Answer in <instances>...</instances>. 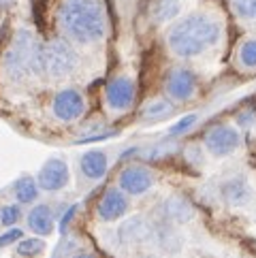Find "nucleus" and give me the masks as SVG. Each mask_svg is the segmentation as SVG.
<instances>
[{"instance_id": "nucleus-1", "label": "nucleus", "mask_w": 256, "mask_h": 258, "mask_svg": "<svg viewBox=\"0 0 256 258\" xmlns=\"http://www.w3.org/2000/svg\"><path fill=\"white\" fill-rule=\"evenodd\" d=\"M58 32L75 47H94L109 34V13L103 0H60Z\"/></svg>"}, {"instance_id": "nucleus-2", "label": "nucleus", "mask_w": 256, "mask_h": 258, "mask_svg": "<svg viewBox=\"0 0 256 258\" xmlns=\"http://www.w3.org/2000/svg\"><path fill=\"white\" fill-rule=\"evenodd\" d=\"M222 36V24L214 15L195 11L175 20L167 30V47L177 58H199L205 51L216 47Z\"/></svg>"}, {"instance_id": "nucleus-3", "label": "nucleus", "mask_w": 256, "mask_h": 258, "mask_svg": "<svg viewBox=\"0 0 256 258\" xmlns=\"http://www.w3.org/2000/svg\"><path fill=\"white\" fill-rule=\"evenodd\" d=\"M3 75L11 84H24L43 73V41L28 26L17 28L3 53Z\"/></svg>"}, {"instance_id": "nucleus-4", "label": "nucleus", "mask_w": 256, "mask_h": 258, "mask_svg": "<svg viewBox=\"0 0 256 258\" xmlns=\"http://www.w3.org/2000/svg\"><path fill=\"white\" fill-rule=\"evenodd\" d=\"M79 67V51L69 39L53 36L43 41V73L53 79L69 77Z\"/></svg>"}, {"instance_id": "nucleus-5", "label": "nucleus", "mask_w": 256, "mask_h": 258, "mask_svg": "<svg viewBox=\"0 0 256 258\" xmlns=\"http://www.w3.org/2000/svg\"><path fill=\"white\" fill-rule=\"evenodd\" d=\"M51 109H53V115L62 119V122H73V119L81 117V113H84L86 100L81 96V92L73 88H64L53 96Z\"/></svg>"}, {"instance_id": "nucleus-6", "label": "nucleus", "mask_w": 256, "mask_h": 258, "mask_svg": "<svg viewBox=\"0 0 256 258\" xmlns=\"http://www.w3.org/2000/svg\"><path fill=\"white\" fill-rule=\"evenodd\" d=\"M205 147L214 156H228L239 147V133L233 126H216L205 135Z\"/></svg>"}, {"instance_id": "nucleus-7", "label": "nucleus", "mask_w": 256, "mask_h": 258, "mask_svg": "<svg viewBox=\"0 0 256 258\" xmlns=\"http://www.w3.org/2000/svg\"><path fill=\"white\" fill-rule=\"evenodd\" d=\"M154 186V175L152 171H148L145 167H139V164H131L120 173V188L126 192V195L139 197L143 192H148Z\"/></svg>"}, {"instance_id": "nucleus-8", "label": "nucleus", "mask_w": 256, "mask_h": 258, "mask_svg": "<svg viewBox=\"0 0 256 258\" xmlns=\"http://www.w3.org/2000/svg\"><path fill=\"white\" fill-rule=\"evenodd\" d=\"M107 105L115 111H124L135 103V84L131 77H115L105 90Z\"/></svg>"}, {"instance_id": "nucleus-9", "label": "nucleus", "mask_w": 256, "mask_h": 258, "mask_svg": "<svg viewBox=\"0 0 256 258\" xmlns=\"http://www.w3.org/2000/svg\"><path fill=\"white\" fill-rule=\"evenodd\" d=\"M164 88H167L171 98L188 100V98H192V94H195V90H197V77H195V73L188 69H173L167 75Z\"/></svg>"}, {"instance_id": "nucleus-10", "label": "nucleus", "mask_w": 256, "mask_h": 258, "mask_svg": "<svg viewBox=\"0 0 256 258\" xmlns=\"http://www.w3.org/2000/svg\"><path fill=\"white\" fill-rule=\"evenodd\" d=\"M39 188L47 190V192H58L69 183V167L64 160L51 158L43 164V169L39 173Z\"/></svg>"}, {"instance_id": "nucleus-11", "label": "nucleus", "mask_w": 256, "mask_h": 258, "mask_svg": "<svg viewBox=\"0 0 256 258\" xmlns=\"http://www.w3.org/2000/svg\"><path fill=\"white\" fill-rule=\"evenodd\" d=\"M117 237H120V241L124 245H141L145 241H150V239H154V228L145 218L133 216L117 230Z\"/></svg>"}, {"instance_id": "nucleus-12", "label": "nucleus", "mask_w": 256, "mask_h": 258, "mask_svg": "<svg viewBox=\"0 0 256 258\" xmlns=\"http://www.w3.org/2000/svg\"><path fill=\"white\" fill-rule=\"evenodd\" d=\"M128 211V199L122 190H107L103 201H100L98 205V216L100 220H105V222H113V220L122 218L124 214Z\"/></svg>"}, {"instance_id": "nucleus-13", "label": "nucleus", "mask_w": 256, "mask_h": 258, "mask_svg": "<svg viewBox=\"0 0 256 258\" xmlns=\"http://www.w3.org/2000/svg\"><path fill=\"white\" fill-rule=\"evenodd\" d=\"M162 216L171 224H186V222H190V220H192V216H195V209H192L188 199L179 197V195H173L169 199H164V203H162Z\"/></svg>"}, {"instance_id": "nucleus-14", "label": "nucleus", "mask_w": 256, "mask_h": 258, "mask_svg": "<svg viewBox=\"0 0 256 258\" xmlns=\"http://www.w3.org/2000/svg\"><path fill=\"white\" fill-rule=\"evenodd\" d=\"M181 11V0H150L148 20L154 26H164L177 20Z\"/></svg>"}, {"instance_id": "nucleus-15", "label": "nucleus", "mask_w": 256, "mask_h": 258, "mask_svg": "<svg viewBox=\"0 0 256 258\" xmlns=\"http://www.w3.org/2000/svg\"><path fill=\"white\" fill-rule=\"evenodd\" d=\"M222 199L233 207H241L245 203H250L252 190L248 186V181L243 177H233L222 186Z\"/></svg>"}, {"instance_id": "nucleus-16", "label": "nucleus", "mask_w": 256, "mask_h": 258, "mask_svg": "<svg viewBox=\"0 0 256 258\" xmlns=\"http://www.w3.org/2000/svg\"><path fill=\"white\" fill-rule=\"evenodd\" d=\"M79 164H81V171H84V175H86L88 179H100L107 173L109 160H107L105 152L90 150V152H86L84 156H81Z\"/></svg>"}, {"instance_id": "nucleus-17", "label": "nucleus", "mask_w": 256, "mask_h": 258, "mask_svg": "<svg viewBox=\"0 0 256 258\" xmlns=\"http://www.w3.org/2000/svg\"><path fill=\"white\" fill-rule=\"evenodd\" d=\"M28 226L36 235H49L53 230V214L47 205H36L28 214Z\"/></svg>"}, {"instance_id": "nucleus-18", "label": "nucleus", "mask_w": 256, "mask_h": 258, "mask_svg": "<svg viewBox=\"0 0 256 258\" xmlns=\"http://www.w3.org/2000/svg\"><path fill=\"white\" fill-rule=\"evenodd\" d=\"M154 239L158 241V245L164 252H177L181 247V237L173 226L162 224L158 228H154Z\"/></svg>"}, {"instance_id": "nucleus-19", "label": "nucleus", "mask_w": 256, "mask_h": 258, "mask_svg": "<svg viewBox=\"0 0 256 258\" xmlns=\"http://www.w3.org/2000/svg\"><path fill=\"white\" fill-rule=\"evenodd\" d=\"M13 192L20 203H32L39 197V181H34L28 175H24V177H20L13 183Z\"/></svg>"}, {"instance_id": "nucleus-20", "label": "nucleus", "mask_w": 256, "mask_h": 258, "mask_svg": "<svg viewBox=\"0 0 256 258\" xmlns=\"http://www.w3.org/2000/svg\"><path fill=\"white\" fill-rule=\"evenodd\" d=\"M231 7L241 22L256 24V0H231Z\"/></svg>"}, {"instance_id": "nucleus-21", "label": "nucleus", "mask_w": 256, "mask_h": 258, "mask_svg": "<svg viewBox=\"0 0 256 258\" xmlns=\"http://www.w3.org/2000/svg\"><path fill=\"white\" fill-rule=\"evenodd\" d=\"M45 250L43 239H20L17 241V254L22 258H34Z\"/></svg>"}, {"instance_id": "nucleus-22", "label": "nucleus", "mask_w": 256, "mask_h": 258, "mask_svg": "<svg viewBox=\"0 0 256 258\" xmlns=\"http://www.w3.org/2000/svg\"><path fill=\"white\" fill-rule=\"evenodd\" d=\"M239 60L245 69H256V39H248L241 43Z\"/></svg>"}, {"instance_id": "nucleus-23", "label": "nucleus", "mask_w": 256, "mask_h": 258, "mask_svg": "<svg viewBox=\"0 0 256 258\" xmlns=\"http://www.w3.org/2000/svg\"><path fill=\"white\" fill-rule=\"evenodd\" d=\"M171 111V105L167 103V100H156V103H152L145 107V111H143V117H160V115H167Z\"/></svg>"}, {"instance_id": "nucleus-24", "label": "nucleus", "mask_w": 256, "mask_h": 258, "mask_svg": "<svg viewBox=\"0 0 256 258\" xmlns=\"http://www.w3.org/2000/svg\"><path fill=\"white\" fill-rule=\"evenodd\" d=\"M20 207H13V205H7V207H3L0 209V222H3L5 226H11V224H15L17 220H20Z\"/></svg>"}, {"instance_id": "nucleus-25", "label": "nucleus", "mask_w": 256, "mask_h": 258, "mask_svg": "<svg viewBox=\"0 0 256 258\" xmlns=\"http://www.w3.org/2000/svg\"><path fill=\"white\" fill-rule=\"evenodd\" d=\"M195 122H197V115H186V117H181L179 122H177L175 126H173L169 133H171L173 137H177V135H184V133H186L188 128H190L192 124H195Z\"/></svg>"}, {"instance_id": "nucleus-26", "label": "nucleus", "mask_w": 256, "mask_h": 258, "mask_svg": "<svg viewBox=\"0 0 256 258\" xmlns=\"http://www.w3.org/2000/svg\"><path fill=\"white\" fill-rule=\"evenodd\" d=\"M22 239V230L20 228H11V230H7L5 235H0V247H5V245H13L17 243Z\"/></svg>"}, {"instance_id": "nucleus-27", "label": "nucleus", "mask_w": 256, "mask_h": 258, "mask_svg": "<svg viewBox=\"0 0 256 258\" xmlns=\"http://www.w3.org/2000/svg\"><path fill=\"white\" fill-rule=\"evenodd\" d=\"M73 258H92V256H86V254H77V256H73Z\"/></svg>"}, {"instance_id": "nucleus-28", "label": "nucleus", "mask_w": 256, "mask_h": 258, "mask_svg": "<svg viewBox=\"0 0 256 258\" xmlns=\"http://www.w3.org/2000/svg\"><path fill=\"white\" fill-rule=\"evenodd\" d=\"M141 258H156V256H141Z\"/></svg>"}]
</instances>
